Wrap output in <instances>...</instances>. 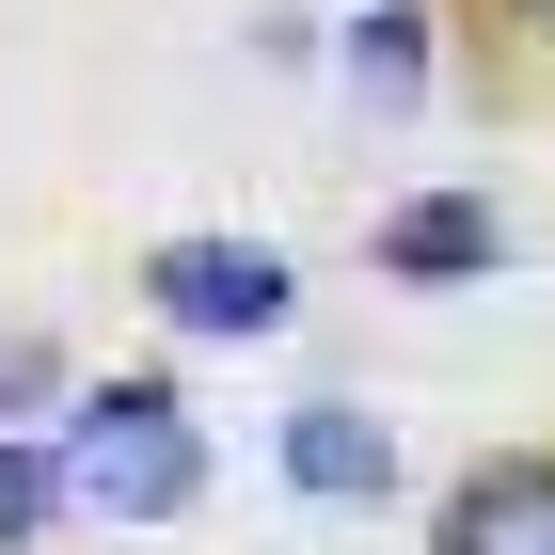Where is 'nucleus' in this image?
<instances>
[{
    "label": "nucleus",
    "instance_id": "f257e3e1",
    "mask_svg": "<svg viewBox=\"0 0 555 555\" xmlns=\"http://www.w3.org/2000/svg\"><path fill=\"white\" fill-rule=\"evenodd\" d=\"M48 444H64V476H80L95 524H175L191 492H207V428H191L175 382H143V365H128V382H80Z\"/></svg>",
    "mask_w": 555,
    "mask_h": 555
},
{
    "label": "nucleus",
    "instance_id": "f03ea898",
    "mask_svg": "<svg viewBox=\"0 0 555 555\" xmlns=\"http://www.w3.org/2000/svg\"><path fill=\"white\" fill-rule=\"evenodd\" d=\"M143 301H159L175 334H207V349H255L301 318V270L270 255V238H222V222H191V238H159L143 255Z\"/></svg>",
    "mask_w": 555,
    "mask_h": 555
},
{
    "label": "nucleus",
    "instance_id": "7ed1b4c3",
    "mask_svg": "<svg viewBox=\"0 0 555 555\" xmlns=\"http://www.w3.org/2000/svg\"><path fill=\"white\" fill-rule=\"evenodd\" d=\"M270 461H286V492H318V508H382L397 492V428L365 413V397H286Z\"/></svg>",
    "mask_w": 555,
    "mask_h": 555
},
{
    "label": "nucleus",
    "instance_id": "20e7f679",
    "mask_svg": "<svg viewBox=\"0 0 555 555\" xmlns=\"http://www.w3.org/2000/svg\"><path fill=\"white\" fill-rule=\"evenodd\" d=\"M382 286H492L508 270V207L492 191H413V207H382Z\"/></svg>",
    "mask_w": 555,
    "mask_h": 555
},
{
    "label": "nucleus",
    "instance_id": "39448f33",
    "mask_svg": "<svg viewBox=\"0 0 555 555\" xmlns=\"http://www.w3.org/2000/svg\"><path fill=\"white\" fill-rule=\"evenodd\" d=\"M428 555H555V461H476L428 508Z\"/></svg>",
    "mask_w": 555,
    "mask_h": 555
},
{
    "label": "nucleus",
    "instance_id": "423d86ee",
    "mask_svg": "<svg viewBox=\"0 0 555 555\" xmlns=\"http://www.w3.org/2000/svg\"><path fill=\"white\" fill-rule=\"evenodd\" d=\"M349 95L365 112H413L428 95V0H365L349 16Z\"/></svg>",
    "mask_w": 555,
    "mask_h": 555
},
{
    "label": "nucleus",
    "instance_id": "0eeeda50",
    "mask_svg": "<svg viewBox=\"0 0 555 555\" xmlns=\"http://www.w3.org/2000/svg\"><path fill=\"white\" fill-rule=\"evenodd\" d=\"M80 508V476H64V444H33V428H0V555H33L48 524Z\"/></svg>",
    "mask_w": 555,
    "mask_h": 555
},
{
    "label": "nucleus",
    "instance_id": "6e6552de",
    "mask_svg": "<svg viewBox=\"0 0 555 555\" xmlns=\"http://www.w3.org/2000/svg\"><path fill=\"white\" fill-rule=\"evenodd\" d=\"M16 413H64V349L0 318V428H16Z\"/></svg>",
    "mask_w": 555,
    "mask_h": 555
},
{
    "label": "nucleus",
    "instance_id": "1a4fd4ad",
    "mask_svg": "<svg viewBox=\"0 0 555 555\" xmlns=\"http://www.w3.org/2000/svg\"><path fill=\"white\" fill-rule=\"evenodd\" d=\"M508 16H524V33H555V0H508Z\"/></svg>",
    "mask_w": 555,
    "mask_h": 555
}]
</instances>
